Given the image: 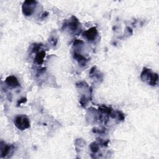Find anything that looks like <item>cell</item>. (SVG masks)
<instances>
[{"mask_svg":"<svg viewBox=\"0 0 159 159\" xmlns=\"http://www.w3.org/2000/svg\"><path fill=\"white\" fill-rule=\"evenodd\" d=\"M141 78L142 81H147L151 86H155L158 80V74L152 73L150 69L147 68H144L141 75Z\"/></svg>","mask_w":159,"mask_h":159,"instance_id":"1","label":"cell"},{"mask_svg":"<svg viewBox=\"0 0 159 159\" xmlns=\"http://www.w3.org/2000/svg\"><path fill=\"white\" fill-rule=\"evenodd\" d=\"M16 127L21 130H24L30 127V121L29 118L25 115H18L14 119Z\"/></svg>","mask_w":159,"mask_h":159,"instance_id":"2","label":"cell"},{"mask_svg":"<svg viewBox=\"0 0 159 159\" xmlns=\"http://www.w3.org/2000/svg\"><path fill=\"white\" fill-rule=\"evenodd\" d=\"M36 5H37V2L36 1L24 2L22 6V10L23 14L26 16L32 15L34 11Z\"/></svg>","mask_w":159,"mask_h":159,"instance_id":"3","label":"cell"},{"mask_svg":"<svg viewBox=\"0 0 159 159\" xmlns=\"http://www.w3.org/2000/svg\"><path fill=\"white\" fill-rule=\"evenodd\" d=\"M98 34V30L95 27L91 28L90 29H88L87 31H85L83 33V37L87 38L89 41H95L96 39Z\"/></svg>","mask_w":159,"mask_h":159,"instance_id":"4","label":"cell"},{"mask_svg":"<svg viewBox=\"0 0 159 159\" xmlns=\"http://www.w3.org/2000/svg\"><path fill=\"white\" fill-rule=\"evenodd\" d=\"M14 149V147L11 145L6 144L3 143V142H1V157L5 158L7 157L10 153L13 152Z\"/></svg>","mask_w":159,"mask_h":159,"instance_id":"5","label":"cell"},{"mask_svg":"<svg viewBox=\"0 0 159 159\" xmlns=\"http://www.w3.org/2000/svg\"><path fill=\"white\" fill-rule=\"evenodd\" d=\"M5 83L8 87L11 88H17L20 87V83L17 78L13 75L8 76L5 80Z\"/></svg>","mask_w":159,"mask_h":159,"instance_id":"6","label":"cell"},{"mask_svg":"<svg viewBox=\"0 0 159 159\" xmlns=\"http://www.w3.org/2000/svg\"><path fill=\"white\" fill-rule=\"evenodd\" d=\"M79 25H80V23L78 22V20L75 16L72 17L70 22L68 24V28L70 31H72V33H75L77 31L79 27Z\"/></svg>","mask_w":159,"mask_h":159,"instance_id":"7","label":"cell"},{"mask_svg":"<svg viewBox=\"0 0 159 159\" xmlns=\"http://www.w3.org/2000/svg\"><path fill=\"white\" fill-rule=\"evenodd\" d=\"M73 58L78 62L79 64H80L81 65H85L86 63L88 61V59H87L84 56L81 55L80 54H79L77 52L75 51L73 53Z\"/></svg>","mask_w":159,"mask_h":159,"instance_id":"8","label":"cell"},{"mask_svg":"<svg viewBox=\"0 0 159 159\" xmlns=\"http://www.w3.org/2000/svg\"><path fill=\"white\" fill-rule=\"evenodd\" d=\"M45 56V52L44 51H41L37 53L35 57V62L38 65H42L44 63V59Z\"/></svg>","mask_w":159,"mask_h":159,"instance_id":"9","label":"cell"},{"mask_svg":"<svg viewBox=\"0 0 159 159\" xmlns=\"http://www.w3.org/2000/svg\"><path fill=\"white\" fill-rule=\"evenodd\" d=\"M99 111L103 113H106L108 114V115H110L111 116L112 115V110L110 109V108L105 107V106H103V107H101L99 108Z\"/></svg>","mask_w":159,"mask_h":159,"instance_id":"10","label":"cell"},{"mask_svg":"<svg viewBox=\"0 0 159 159\" xmlns=\"http://www.w3.org/2000/svg\"><path fill=\"white\" fill-rule=\"evenodd\" d=\"M90 149H91V152H93V153H96L99 150V144L96 142H92L90 144Z\"/></svg>","mask_w":159,"mask_h":159,"instance_id":"11","label":"cell"},{"mask_svg":"<svg viewBox=\"0 0 159 159\" xmlns=\"http://www.w3.org/2000/svg\"><path fill=\"white\" fill-rule=\"evenodd\" d=\"M80 103L82 104V107H85V105L87 104V98L85 97V96H83L81 99H80Z\"/></svg>","mask_w":159,"mask_h":159,"instance_id":"12","label":"cell"},{"mask_svg":"<svg viewBox=\"0 0 159 159\" xmlns=\"http://www.w3.org/2000/svg\"><path fill=\"white\" fill-rule=\"evenodd\" d=\"M26 101H27V99H26L25 98H21L20 100H19L17 101V107H19V106H20L21 104H23V103H25Z\"/></svg>","mask_w":159,"mask_h":159,"instance_id":"13","label":"cell"},{"mask_svg":"<svg viewBox=\"0 0 159 159\" xmlns=\"http://www.w3.org/2000/svg\"><path fill=\"white\" fill-rule=\"evenodd\" d=\"M41 46H42L41 44H35V45H34L33 48V52H37L38 50H39V48H41Z\"/></svg>","mask_w":159,"mask_h":159,"instance_id":"14","label":"cell"},{"mask_svg":"<svg viewBox=\"0 0 159 159\" xmlns=\"http://www.w3.org/2000/svg\"><path fill=\"white\" fill-rule=\"evenodd\" d=\"M83 44V42L82 41L76 39V41H75V42L73 43V45H81V44Z\"/></svg>","mask_w":159,"mask_h":159,"instance_id":"15","label":"cell"}]
</instances>
